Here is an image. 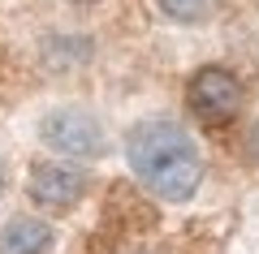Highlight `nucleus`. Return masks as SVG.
<instances>
[{
	"label": "nucleus",
	"instance_id": "nucleus-1",
	"mask_svg": "<svg viewBox=\"0 0 259 254\" xmlns=\"http://www.w3.org/2000/svg\"><path fill=\"white\" fill-rule=\"evenodd\" d=\"M125 160L143 185L164 202L194 198L203 181V151L177 121H139L125 138Z\"/></svg>",
	"mask_w": 259,
	"mask_h": 254
},
{
	"label": "nucleus",
	"instance_id": "nucleus-2",
	"mask_svg": "<svg viewBox=\"0 0 259 254\" xmlns=\"http://www.w3.org/2000/svg\"><path fill=\"white\" fill-rule=\"evenodd\" d=\"M39 138H44L48 151L69 155V160H100L104 146H108L104 125L87 108H52V112H44Z\"/></svg>",
	"mask_w": 259,
	"mask_h": 254
},
{
	"label": "nucleus",
	"instance_id": "nucleus-3",
	"mask_svg": "<svg viewBox=\"0 0 259 254\" xmlns=\"http://www.w3.org/2000/svg\"><path fill=\"white\" fill-rule=\"evenodd\" d=\"M186 104H190L194 121H203L207 129H221L238 121L242 112V82L221 65H203V69H194L190 86H186Z\"/></svg>",
	"mask_w": 259,
	"mask_h": 254
},
{
	"label": "nucleus",
	"instance_id": "nucleus-4",
	"mask_svg": "<svg viewBox=\"0 0 259 254\" xmlns=\"http://www.w3.org/2000/svg\"><path fill=\"white\" fill-rule=\"evenodd\" d=\"M26 194L35 207L44 211H69L82 202L87 194V173L74 168V164H30L26 173Z\"/></svg>",
	"mask_w": 259,
	"mask_h": 254
},
{
	"label": "nucleus",
	"instance_id": "nucleus-5",
	"mask_svg": "<svg viewBox=\"0 0 259 254\" xmlns=\"http://www.w3.org/2000/svg\"><path fill=\"white\" fill-rule=\"evenodd\" d=\"M56 241L52 224L35 216H18L0 228V254H48Z\"/></svg>",
	"mask_w": 259,
	"mask_h": 254
},
{
	"label": "nucleus",
	"instance_id": "nucleus-6",
	"mask_svg": "<svg viewBox=\"0 0 259 254\" xmlns=\"http://www.w3.org/2000/svg\"><path fill=\"white\" fill-rule=\"evenodd\" d=\"M156 9L168 22H182V26H199L212 13V0H156Z\"/></svg>",
	"mask_w": 259,
	"mask_h": 254
},
{
	"label": "nucleus",
	"instance_id": "nucleus-7",
	"mask_svg": "<svg viewBox=\"0 0 259 254\" xmlns=\"http://www.w3.org/2000/svg\"><path fill=\"white\" fill-rule=\"evenodd\" d=\"M5 181L9 177H5V155H0V202H5Z\"/></svg>",
	"mask_w": 259,
	"mask_h": 254
},
{
	"label": "nucleus",
	"instance_id": "nucleus-8",
	"mask_svg": "<svg viewBox=\"0 0 259 254\" xmlns=\"http://www.w3.org/2000/svg\"><path fill=\"white\" fill-rule=\"evenodd\" d=\"M69 5H100V0H69Z\"/></svg>",
	"mask_w": 259,
	"mask_h": 254
}]
</instances>
